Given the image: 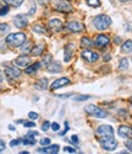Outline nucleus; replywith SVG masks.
<instances>
[{
	"mask_svg": "<svg viewBox=\"0 0 132 154\" xmlns=\"http://www.w3.org/2000/svg\"><path fill=\"white\" fill-rule=\"evenodd\" d=\"M26 41V35L22 32H17V33H10L6 37V43L10 47H20Z\"/></svg>",
	"mask_w": 132,
	"mask_h": 154,
	"instance_id": "obj_1",
	"label": "nucleus"
},
{
	"mask_svg": "<svg viewBox=\"0 0 132 154\" xmlns=\"http://www.w3.org/2000/svg\"><path fill=\"white\" fill-rule=\"evenodd\" d=\"M93 25L97 30H107L111 25V19L108 15H98L93 19Z\"/></svg>",
	"mask_w": 132,
	"mask_h": 154,
	"instance_id": "obj_2",
	"label": "nucleus"
},
{
	"mask_svg": "<svg viewBox=\"0 0 132 154\" xmlns=\"http://www.w3.org/2000/svg\"><path fill=\"white\" fill-rule=\"evenodd\" d=\"M85 111L88 115H90V116H94L97 119H105L108 116V113L105 112L103 109H100V107H98L96 105H87L85 107Z\"/></svg>",
	"mask_w": 132,
	"mask_h": 154,
	"instance_id": "obj_3",
	"label": "nucleus"
},
{
	"mask_svg": "<svg viewBox=\"0 0 132 154\" xmlns=\"http://www.w3.org/2000/svg\"><path fill=\"white\" fill-rule=\"evenodd\" d=\"M97 136L99 138H107V137H114V130L109 125H102L97 128Z\"/></svg>",
	"mask_w": 132,
	"mask_h": 154,
	"instance_id": "obj_4",
	"label": "nucleus"
},
{
	"mask_svg": "<svg viewBox=\"0 0 132 154\" xmlns=\"http://www.w3.org/2000/svg\"><path fill=\"white\" fill-rule=\"evenodd\" d=\"M100 144L104 149L107 150H114L117 147V142L114 137H107V138H100Z\"/></svg>",
	"mask_w": 132,
	"mask_h": 154,
	"instance_id": "obj_5",
	"label": "nucleus"
},
{
	"mask_svg": "<svg viewBox=\"0 0 132 154\" xmlns=\"http://www.w3.org/2000/svg\"><path fill=\"white\" fill-rule=\"evenodd\" d=\"M81 57H82L86 62H88V63H93V62H96V60L99 58L98 53H96L94 51H90V49H85L83 52L81 53Z\"/></svg>",
	"mask_w": 132,
	"mask_h": 154,
	"instance_id": "obj_6",
	"label": "nucleus"
},
{
	"mask_svg": "<svg viewBox=\"0 0 132 154\" xmlns=\"http://www.w3.org/2000/svg\"><path fill=\"white\" fill-rule=\"evenodd\" d=\"M54 8H55L56 11H60V12H70V11H72V6L67 2H65V0H62V2H56Z\"/></svg>",
	"mask_w": 132,
	"mask_h": 154,
	"instance_id": "obj_7",
	"label": "nucleus"
},
{
	"mask_svg": "<svg viewBox=\"0 0 132 154\" xmlns=\"http://www.w3.org/2000/svg\"><path fill=\"white\" fill-rule=\"evenodd\" d=\"M67 29L72 32H82L85 30V25L78 21H70L67 22Z\"/></svg>",
	"mask_w": 132,
	"mask_h": 154,
	"instance_id": "obj_8",
	"label": "nucleus"
},
{
	"mask_svg": "<svg viewBox=\"0 0 132 154\" xmlns=\"http://www.w3.org/2000/svg\"><path fill=\"white\" fill-rule=\"evenodd\" d=\"M30 63H31V58H30L28 56H24V54L19 56V57L15 59V64H16L17 67H23V68H26V67H28Z\"/></svg>",
	"mask_w": 132,
	"mask_h": 154,
	"instance_id": "obj_9",
	"label": "nucleus"
},
{
	"mask_svg": "<svg viewBox=\"0 0 132 154\" xmlns=\"http://www.w3.org/2000/svg\"><path fill=\"white\" fill-rule=\"evenodd\" d=\"M48 27H49V30H50L51 32H58V31H60L61 27H62V22H61L60 20H58V19H53V20L49 21Z\"/></svg>",
	"mask_w": 132,
	"mask_h": 154,
	"instance_id": "obj_10",
	"label": "nucleus"
},
{
	"mask_svg": "<svg viewBox=\"0 0 132 154\" xmlns=\"http://www.w3.org/2000/svg\"><path fill=\"white\" fill-rule=\"evenodd\" d=\"M109 42H110V40L107 35H99L96 40V46H98L99 48H104L109 45Z\"/></svg>",
	"mask_w": 132,
	"mask_h": 154,
	"instance_id": "obj_11",
	"label": "nucleus"
},
{
	"mask_svg": "<svg viewBox=\"0 0 132 154\" xmlns=\"http://www.w3.org/2000/svg\"><path fill=\"white\" fill-rule=\"evenodd\" d=\"M117 133L122 138H128V137L132 136V128L128 127V126H120L119 130H117Z\"/></svg>",
	"mask_w": 132,
	"mask_h": 154,
	"instance_id": "obj_12",
	"label": "nucleus"
},
{
	"mask_svg": "<svg viewBox=\"0 0 132 154\" xmlns=\"http://www.w3.org/2000/svg\"><path fill=\"white\" fill-rule=\"evenodd\" d=\"M75 49H76L75 43H69L67 46L65 47V56H64L65 62H69V60L71 59V57H72V54H73V52H75Z\"/></svg>",
	"mask_w": 132,
	"mask_h": 154,
	"instance_id": "obj_13",
	"label": "nucleus"
},
{
	"mask_svg": "<svg viewBox=\"0 0 132 154\" xmlns=\"http://www.w3.org/2000/svg\"><path fill=\"white\" fill-rule=\"evenodd\" d=\"M5 73H6V75L9 76V78H12V79L20 78V75H21V72L15 67H6Z\"/></svg>",
	"mask_w": 132,
	"mask_h": 154,
	"instance_id": "obj_14",
	"label": "nucleus"
},
{
	"mask_svg": "<svg viewBox=\"0 0 132 154\" xmlns=\"http://www.w3.org/2000/svg\"><path fill=\"white\" fill-rule=\"evenodd\" d=\"M14 22H15V26L19 27V29H23L27 26V17L24 15H17L15 19H14Z\"/></svg>",
	"mask_w": 132,
	"mask_h": 154,
	"instance_id": "obj_15",
	"label": "nucleus"
},
{
	"mask_svg": "<svg viewBox=\"0 0 132 154\" xmlns=\"http://www.w3.org/2000/svg\"><path fill=\"white\" fill-rule=\"evenodd\" d=\"M69 84H70V80L67 78H60V79L55 80L54 83L51 84L50 89H51V90H56V89H59L61 86H65V85H69Z\"/></svg>",
	"mask_w": 132,
	"mask_h": 154,
	"instance_id": "obj_16",
	"label": "nucleus"
},
{
	"mask_svg": "<svg viewBox=\"0 0 132 154\" xmlns=\"http://www.w3.org/2000/svg\"><path fill=\"white\" fill-rule=\"evenodd\" d=\"M61 66H60V63H58V62H50L48 66H47V70L49 72V73H59V72H61Z\"/></svg>",
	"mask_w": 132,
	"mask_h": 154,
	"instance_id": "obj_17",
	"label": "nucleus"
},
{
	"mask_svg": "<svg viewBox=\"0 0 132 154\" xmlns=\"http://www.w3.org/2000/svg\"><path fill=\"white\" fill-rule=\"evenodd\" d=\"M44 48H45V45H44V43H39V45L34 46L33 48H31L30 52H31L32 56H41V54L43 53Z\"/></svg>",
	"mask_w": 132,
	"mask_h": 154,
	"instance_id": "obj_18",
	"label": "nucleus"
},
{
	"mask_svg": "<svg viewBox=\"0 0 132 154\" xmlns=\"http://www.w3.org/2000/svg\"><path fill=\"white\" fill-rule=\"evenodd\" d=\"M59 152V146L55 144V146H49V147H45L43 149H39V153H45V154H56Z\"/></svg>",
	"mask_w": 132,
	"mask_h": 154,
	"instance_id": "obj_19",
	"label": "nucleus"
},
{
	"mask_svg": "<svg viewBox=\"0 0 132 154\" xmlns=\"http://www.w3.org/2000/svg\"><path fill=\"white\" fill-rule=\"evenodd\" d=\"M36 88L37 89H41V90H45V89L48 88V80L45 78H42V79H39L36 82Z\"/></svg>",
	"mask_w": 132,
	"mask_h": 154,
	"instance_id": "obj_20",
	"label": "nucleus"
},
{
	"mask_svg": "<svg viewBox=\"0 0 132 154\" xmlns=\"http://www.w3.org/2000/svg\"><path fill=\"white\" fill-rule=\"evenodd\" d=\"M121 51H122V53H131V52H132V41H131V40L126 41V42L122 45Z\"/></svg>",
	"mask_w": 132,
	"mask_h": 154,
	"instance_id": "obj_21",
	"label": "nucleus"
},
{
	"mask_svg": "<svg viewBox=\"0 0 132 154\" xmlns=\"http://www.w3.org/2000/svg\"><path fill=\"white\" fill-rule=\"evenodd\" d=\"M39 67H41V63H34L30 67H26V73L27 74H34L39 69Z\"/></svg>",
	"mask_w": 132,
	"mask_h": 154,
	"instance_id": "obj_22",
	"label": "nucleus"
},
{
	"mask_svg": "<svg viewBox=\"0 0 132 154\" xmlns=\"http://www.w3.org/2000/svg\"><path fill=\"white\" fill-rule=\"evenodd\" d=\"M32 30L36 32V33H41V35H45L47 33V29L44 26H42L41 23H36L34 26L32 27Z\"/></svg>",
	"mask_w": 132,
	"mask_h": 154,
	"instance_id": "obj_23",
	"label": "nucleus"
},
{
	"mask_svg": "<svg viewBox=\"0 0 132 154\" xmlns=\"http://www.w3.org/2000/svg\"><path fill=\"white\" fill-rule=\"evenodd\" d=\"M93 45H94V43L92 42V41L89 40V38H87V37H83L82 40H81V46H82V47H85V48H90Z\"/></svg>",
	"mask_w": 132,
	"mask_h": 154,
	"instance_id": "obj_24",
	"label": "nucleus"
},
{
	"mask_svg": "<svg viewBox=\"0 0 132 154\" xmlns=\"http://www.w3.org/2000/svg\"><path fill=\"white\" fill-rule=\"evenodd\" d=\"M4 2L9 5H12V6H15V8H19L22 3H23V0H4Z\"/></svg>",
	"mask_w": 132,
	"mask_h": 154,
	"instance_id": "obj_25",
	"label": "nucleus"
},
{
	"mask_svg": "<svg viewBox=\"0 0 132 154\" xmlns=\"http://www.w3.org/2000/svg\"><path fill=\"white\" fill-rule=\"evenodd\" d=\"M9 30H10V26H9L7 23H0V36L7 33Z\"/></svg>",
	"mask_w": 132,
	"mask_h": 154,
	"instance_id": "obj_26",
	"label": "nucleus"
},
{
	"mask_svg": "<svg viewBox=\"0 0 132 154\" xmlns=\"http://www.w3.org/2000/svg\"><path fill=\"white\" fill-rule=\"evenodd\" d=\"M127 68H128V60H127L126 58L121 59L120 66H119V69H120V70H126Z\"/></svg>",
	"mask_w": 132,
	"mask_h": 154,
	"instance_id": "obj_27",
	"label": "nucleus"
},
{
	"mask_svg": "<svg viewBox=\"0 0 132 154\" xmlns=\"http://www.w3.org/2000/svg\"><path fill=\"white\" fill-rule=\"evenodd\" d=\"M23 144H31V146H33L34 143H36V139H34V137H30V136H26V138L23 139V142H22Z\"/></svg>",
	"mask_w": 132,
	"mask_h": 154,
	"instance_id": "obj_28",
	"label": "nucleus"
},
{
	"mask_svg": "<svg viewBox=\"0 0 132 154\" xmlns=\"http://www.w3.org/2000/svg\"><path fill=\"white\" fill-rule=\"evenodd\" d=\"M87 4L89 6H93V8L100 6V2H99V0H87Z\"/></svg>",
	"mask_w": 132,
	"mask_h": 154,
	"instance_id": "obj_29",
	"label": "nucleus"
},
{
	"mask_svg": "<svg viewBox=\"0 0 132 154\" xmlns=\"http://www.w3.org/2000/svg\"><path fill=\"white\" fill-rule=\"evenodd\" d=\"M89 97L90 96H88V95H78V96H73V100L75 101H86Z\"/></svg>",
	"mask_w": 132,
	"mask_h": 154,
	"instance_id": "obj_30",
	"label": "nucleus"
},
{
	"mask_svg": "<svg viewBox=\"0 0 132 154\" xmlns=\"http://www.w3.org/2000/svg\"><path fill=\"white\" fill-rule=\"evenodd\" d=\"M50 142H51L50 138H42V139H41V142H39V143H41V146L45 147V146H49V144H50Z\"/></svg>",
	"mask_w": 132,
	"mask_h": 154,
	"instance_id": "obj_31",
	"label": "nucleus"
},
{
	"mask_svg": "<svg viewBox=\"0 0 132 154\" xmlns=\"http://www.w3.org/2000/svg\"><path fill=\"white\" fill-rule=\"evenodd\" d=\"M50 62H51V56H50V54H47V56L43 58V62H42V63L44 64V66H48Z\"/></svg>",
	"mask_w": 132,
	"mask_h": 154,
	"instance_id": "obj_32",
	"label": "nucleus"
},
{
	"mask_svg": "<svg viewBox=\"0 0 132 154\" xmlns=\"http://www.w3.org/2000/svg\"><path fill=\"white\" fill-rule=\"evenodd\" d=\"M7 12H9V6H3L1 9H0V16L6 15Z\"/></svg>",
	"mask_w": 132,
	"mask_h": 154,
	"instance_id": "obj_33",
	"label": "nucleus"
},
{
	"mask_svg": "<svg viewBox=\"0 0 132 154\" xmlns=\"http://www.w3.org/2000/svg\"><path fill=\"white\" fill-rule=\"evenodd\" d=\"M50 127V122L49 121H45L43 125H42V131H48Z\"/></svg>",
	"mask_w": 132,
	"mask_h": 154,
	"instance_id": "obj_34",
	"label": "nucleus"
},
{
	"mask_svg": "<svg viewBox=\"0 0 132 154\" xmlns=\"http://www.w3.org/2000/svg\"><path fill=\"white\" fill-rule=\"evenodd\" d=\"M28 117H30L31 120H37V119H38V113H37V112L31 111V112L28 113Z\"/></svg>",
	"mask_w": 132,
	"mask_h": 154,
	"instance_id": "obj_35",
	"label": "nucleus"
},
{
	"mask_svg": "<svg viewBox=\"0 0 132 154\" xmlns=\"http://www.w3.org/2000/svg\"><path fill=\"white\" fill-rule=\"evenodd\" d=\"M21 143V140L20 139H12L11 142H10V147H15V146H19Z\"/></svg>",
	"mask_w": 132,
	"mask_h": 154,
	"instance_id": "obj_36",
	"label": "nucleus"
},
{
	"mask_svg": "<svg viewBox=\"0 0 132 154\" xmlns=\"http://www.w3.org/2000/svg\"><path fill=\"white\" fill-rule=\"evenodd\" d=\"M125 144H126L127 149H128L130 152H132V139H128V140H126V142H125Z\"/></svg>",
	"mask_w": 132,
	"mask_h": 154,
	"instance_id": "obj_37",
	"label": "nucleus"
},
{
	"mask_svg": "<svg viewBox=\"0 0 132 154\" xmlns=\"http://www.w3.org/2000/svg\"><path fill=\"white\" fill-rule=\"evenodd\" d=\"M64 150H65V152H67V153H76L75 148H71V147H65Z\"/></svg>",
	"mask_w": 132,
	"mask_h": 154,
	"instance_id": "obj_38",
	"label": "nucleus"
},
{
	"mask_svg": "<svg viewBox=\"0 0 132 154\" xmlns=\"http://www.w3.org/2000/svg\"><path fill=\"white\" fill-rule=\"evenodd\" d=\"M51 128H53V131H58L60 128V126H59V123L54 122V123H51Z\"/></svg>",
	"mask_w": 132,
	"mask_h": 154,
	"instance_id": "obj_39",
	"label": "nucleus"
},
{
	"mask_svg": "<svg viewBox=\"0 0 132 154\" xmlns=\"http://www.w3.org/2000/svg\"><path fill=\"white\" fill-rule=\"evenodd\" d=\"M5 148H6V146H5V142H4V140H0V152H3Z\"/></svg>",
	"mask_w": 132,
	"mask_h": 154,
	"instance_id": "obj_40",
	"label": "nucleus"
},
{
	"mask_svg": "<svg viewBox=\"0 0 132 154\" xmlns=\"http://www.w3.org/2000/svg\"><path fill=\"white\" fill-rule=\"evenodd\" d=\"M23 125H24V127H30V128L36 126V123H34V122H24Z\"/></svg>",
	"mask_w": 132,
	"mask_h": 154,
	"instance_id": "obj_41",
	"label": "nucleus"
},
{
	"mask_svg": "<svg viewBox=\"0 0 132 154\" xmlns=\"http://www.w3.org/2000/svg\"><path fill=\"white\" fill-rule=\"evenodd\" d=\"M71 140H72V143H78V137L73 134V136L71 137Z\"/></svg>",
	"mask_w": 132,
	"mask_h": 154,
	"instance_id": "obj_42",
	"label": "nucleus"
},
{
	"mask_svg": "<svg viewBox=\"0 0 132 154\" xmlns=\"http://www.w3.org/2000/svg\"><path fill=\"white\" fill-rule=\"evenodd\" d=\"M34 11H36V5H34V4L32 3V9L30 10V12H28V15H33V12H34Z\"/></svg>",
	"mask_w": 132,
	"mask_h": 154,
	"instance_id": "obj_43",
	"label": "nucleus"
},
{
	"mask_svg": "<svg viewBox=\"0 0 132 154\" xmlns=\"http://www.w3.org/2000/svg\"><path fill=\"white\" fill-rule=\"evenodd\" d=\"M28 47H30V42H26V45L22 47V51H23V52H24V51H27Z\"/></svg>",
	"mask_w": 132,
	"mask_h": 154,
	"instance_id": "obj_44",
	"label": "nucleus"
},
{
	"mask_svg": "<svg viewBox=\"0 0 132 154\" xmlns=\"http://www.w3.org/2000/svg\"><path fill=\"white\" fill-rule=\"evenodd\" d=\"M104 59H105V60H109V59H110V56H109V54H107V56L104 57Z\"/></svg>",
	"mask_w": 132,
	"mask_h": 154,
	"instance_id": "obj_45",
	"label": "nucleus"
},
{
	"mask_svg": "<svg viewBox=\"0 0 132 154\" xmlns=\"http://www.w3.org/2000/svg\"><path fill=\"white\" fill-rule=\"evenodd\" d=\"M9 130H11V131H14V130H15V127H14V126H11V125H10V126H9Z\"/></svg>",
	"mask_w": 132,
	"mask_h": 154,
	"instance_id": "obj_46",
	"label": "nucleus"
},
{
	"mask_svg": "<svg viewBox=\"0 0 132 154\" xmlns=\"http://www.w3.org/2000/svg\"><path fill=\"white\" fill-rule=\"evenodd\" d=\"M3 82V75H1V72H0V83Z\"/></svg>",
	"mask_w": 132,
	"mask_h": 154,
	"instance_id": "obj_47",
	"label": "nucleus"
},
{
	"mask_svg": "<svg viewBox=\"0 0 132 154\" xmlns=\"http://www.w3.org/2000/svg\"><path fill=\"white\" fill-rule=\"evenodd\" d=\"M39 2H41V3H43V4H44V3H47V2H48V0H39Z\"/></svg>",
	"mask_w": 132,
	"mask_h": 154,
	"instance_id": "obj_48",
	"label": "nucleus"
},
{
	"mask_svg": "<svg viewBox=\"0 0 132 154\" xmlns=\"http://www.w3.org/2000/svg\"><path fill=\"white\" fill-rule=\"evenodd\" d=\"M120 2H128V0H120Z\"/></svg>",
	"mask_w": 132,
	"mask_h": 154,
	"instance_id": "obj_49",
	"label": "nucleus"
}]
</instances>
